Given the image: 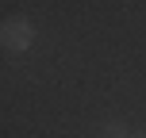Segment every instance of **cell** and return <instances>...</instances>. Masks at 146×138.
<instances>
[{"label":"cell","mask_w":146,"mask_h":138,"mask_svg":"<svg viewBox=\"0 0 146 138\" xmlns=\"http://www.w3.org/2000/svg\"><path fill=\"white\" fill-rule=\"evenodd\" d=\"M131 138H146V131H135V134H131Z\"/></svg>","instance_id":"3957f363"},{"label":"cell","mask_w":146,"mask_h":138,"mask_svg":"<svg viewBox=\"0 0 146 138\" xmlns=\"http://www.w3.org/2000/svg\"><path fill=\"white\" fill-rule=\"evenodd\" d=\"M100 138H131V131H127L123 123H108V127L100 131Z\"/></svg>","instance_id":"7a4b0ae2"},{"label":"cell","mask_w":146,"mask_h":138,"mask_svg":"<svg viewBox=\"0 0 146 138\" xmlns=\"http://www.w3.org/2000/svg\"><path fill=\"white\" fill-rule=\"evenodd\" d=\"M31 42H35V23H31L27 15H8V19H0V46H4L8 54L31 50Z\"/></svg>","instance_id":"6da1fadb"}]
</instances>
